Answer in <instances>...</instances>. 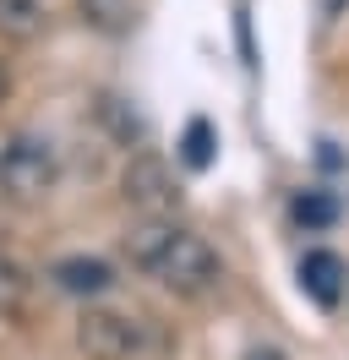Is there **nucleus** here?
<instances>
[{
  "mask_svg": "<svg viewBox=\"0 0 349 360\" xmlns=\"http://www.w3.org/2000/svg\"><path fill=\"white\" fill-rule=\"evenodd\" d=\"M126 257H131V268H142L164 290L191 295V300L218 290V278H224V262H218V251L202 235L170 224V219H153V213L126 229Z\"/></svg>",
  "mask_w": 349,
  "mask_h": 360,
  "instance_id": "nucleus-1",
  "label": "nucleus"
},
{
  "mask_svg": "<svg viewBox=\"0 0 349 360\" xmlns=\"http://www.w3.org/2000/svg\"><path fill=\"white\" fill-rule=\"evenodd\" d=\"M77 11H82V22L93 33H109V39H120L137 27L142 17V0H77Z\"/></svg>",
  "mask_w": 349,
  "mask_h": 360,
  "instance_id": "nucleus-7",
  "label": "nucleus"
},
{
  "mask_svg": "<svg viewBox=\"0 0 349 360\" xmlns=\"http://www.w3.org/2000/svg\"><path fill=\"white\" fill-rule=\"evenodd\" d=\"M61 180V158L44 136H11L0 148V197L11 202H44Z\"/></svg>",
  "mask_w": 349,
  "mask_h": 360,
  "instance_id": "nucleus-2",
  "label": "nucleus"
},
{
  "mask_svg": "<svg viewBox=\"0 0 349 360\" xmlns=\"http://www.w3.org/2000/svg\"><path fill=\"white\" fill-rule=\"evenodd\" d=\"M77 349L87 360H137L142 355V322L120 311H82L77 322Z\"/></svg>",
  "mask_w": 349,
  "mask_h": 360,
  "instance_id": "nucleus-3",
  "label": "nucleus"
},
{
  "mask_svg": "<svg viewBox=\"0 0 349 360\" xmlns=\"http://www.w3.org/2000/svg\"><path fill=\"white\" fill-rule=\"evenodd\" d=\"M39 33H44V6L39 0H0V39L33 44Z\"/></svg>",
  "mask_w": 349,
  "mask_h": 360,
  "instance_id": "nucleus-8",
  "label": "nucleus"
},
{
  "mask_svg": "<svg viewBox=\"0 0 349 360\" xmlns=\"http://www.w3.org/2000/svg\"><path fill=\"white\" fill-rule=\"evenodd\" d=\"M338 219V202L327 197V191H300L295 197V224H305V229H327Z\"/></svg>",
  "mask_w": 349,
  "mask_h": 360,
  "instance_id": "nucleus-10",
  "label": "nucleus"
},
{
  "mask_svg": "<svg viewBox=\"0 0 349 360\" xmlns=\"http://www.w3.org/2000/svg\"><path fill=\"white\" fill-rule=\"evenodd\" d=\"M300 290L317 300V306H338L349 290V268H344V257L338 251H305V262H300Z\"/></svg>",
  "mask_w": 349,
  "mask_h": 360,
  "instance_id": "nucleus-5",
  "label": "nucleus"
},
{
  "mask_svg": "<svg viewBox=\"0 0 349 360\" xmlns=\"http://www.w3.org/2000/svg\"><path fill=\"white\" fill-rule=\"evenodd\" d=\"M344 11H349V0H322V17H327V22H338Z\"/></svg>",
  "mask_w": 349,
  "mask_h": 360,
  "instance_id": "nucleus-11",
  "label": "nucleus"
},
{
  "mask_svg": "<svg viewBox=\"0 0 349 360\" xmlns=\"http://www.w3.org/2000/svg\"><path fill=\"white\" fill-rule=\"evenodd\" d=\"M120 186H126V202L142 207V213H153V219H164V213L180 202V180H174V169L158 153H137L126 164Z\"/></svg>",
  "mask_w": 349,
  "mask_h": 360,
  "instance_id": "nucleus-4",
  "label": "nucleus"
},
{
  "mask_svg": "<svg viewBox=\"0 0 349 360\" xmlns=\"http://www.w3.org/2000/svg\"><path fill=\"white\" fill-rule=\"evenodd\" d=\"M49 278L61 284L65 295H104L109 284H115V268L109 262H99V257H61L55 268H49Z\"/></svg>",
  "mask_w": 349,
  "mask_h": 360,
  "instance_id": "nucleus-6",
  "label": "nucleus"
},
{
  "mask_svg": "<svg viewBox=\"0 0 349 360\" xmlns=\"http://www.w3.org/2000/svg\"><path fill=\"white\" fill-rule=\"evenodd\" d=\"M180 164L186 169H208L213 164V126L196 115L191 126H186V136H180Z\"/></svg>",
  "mask_w": 349,
  "mask_h": 360,
  "instance_id": "nucleus-9",
  "label": "nucleus"
},
{
  "mask_svg": "<svg viewBox=\"0 0 349 360\" xmlns=\"http://www.w3.org/2000/svg\"><path fill=\"white\" fill-rule=\"evenodd\" d=\"M246 360H284V349H251Z\"/></svg>",
  "mask_w": 349,
  "mask_h": 360,
  "instance_id": "nucleus-12",
  "label": "nucleus"
}]
</instances>
